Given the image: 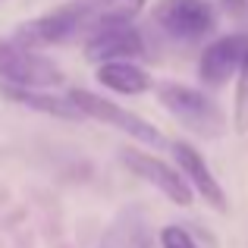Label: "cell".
I'll use <instances>...</instances> for the list:
<instances>
[{
    "label": "cell",
    "mask_w": 248,
    "mask_h": 248,
    "mask_svg": "<svg viewBox=\"0 0 248 248\" xmlns=\"http://www.w3.org/2000/svg\"><path fill=\"white\" fill-rule=\"evenodd\" d=\"M82 31H91L88 10H85L82 0H73V3H63L57 10L44 13V16L31 19V22L19 25L16 35H13V44L25 47V50H41V47H54V44L73 41Z\"/></svg>",
    "instance_id": "cell-1"
},
{
    "label": "cell",
    "mask_w": 248,
    "mask_h": 248,
    "mask_svg": "<svg viewBox=\"0 0 248 248\" xmlns=\"http://www.w3.org/2000/svg\"><path fill=\"white\" fill-rule=\"evenodd\" d=\"M66 97L82 110V116L101 120L104 126L120 129V132L132 135V139L141 141V145H151V148H160V145H164V135H160L148 120H141L139 113H132V110H126V107H120V104L107 101V97L94 94V91H88V88H73Z\"/></svg>",
    "instance_id": "cell-2"
},
{
    "label": "cell",
    "mask_w": 248,
    "mask_h": 248,
    "mask_svg": "<svg viewBox=\"0 0 248 248\" xmlns=\"http://www.w3.org/2000/svg\"><path fill=\"white\" fill-rule=\"evenodd\" d=\"M0 79L13 88H54L63 82V69L38 50L16 47L13 41H0Z\"/></svg>",
    "instance_id": "cell-3"
},
{
    "label": "cell",
    "mask_w": 248,
    "mask_h": 248,
    "mask_svg": "<svg viewBox=\"0 0 248 248\" xmlns=\"http://www.w3.org/2000/svg\"><path fill=\"white\" fill-rule=\"evenodd\" d=\"M151 16L176 41H198L214 29V6L207 0H157Z\"/></svg>",
    "instance_id": "cell-4"
},
{
    "label": "cell",
    "mask_w": 248,
    "mask_h": 248,
    "mask_svg": "<svg viewBox=\"0 0 248 248\" xmlns=\"http://www.w3.org/2000/svg\"><path fill=\"white\" fill-rule=\"evenodd\" d=\"M157 94H160V104H164L179 123H186L188 129H195V132H201V135H214L217 132L220 113L201 91L188 88V85L167 82V85L157 88Z\"/></svg>",
    "instance_id": "cell-5"
},
{
    "label": "cell",
    "mask_w": 248,
    "mask_h": 248,
    "mask_svg": "<svg viewBox=\"0 0 248 248\" xmlns=\"http://www.w3.org/2000/svg\"><path fill=\"white\" fill-rule=\"evenodd\" d=\"M141 54H145V41L132 25H101V29H91V35L85 38V60L97 66L126 60L132 63Z\"/></svg>",
    "instance_id": "cell-6"
},
{
    "label": "cell",
    "mask_w": 248,
    "mask_h": 248,
    "mask_svg": "<svg viewBox=\"0 0 248 248\" xmlns=\"http://www.w3.org/2000/svg\"><path fill=\"white\" fill-rule=\"evenodd\" d=\"M120 157H123V164L132 170L135 176H141V179L151 182L154 188H160V192H164L173 204H179V207H188V204H192V186H188V182L182 179L173 167H167L160 157L145 154V151H129V148L120 154Z\"/></svg>",
    "instance_id": "cell-7"
},
{
    "label": "cell",
    "mask_w": 248,
    "mask_h": 248,
    "mask_svg": "<svg viewBox=\"0 0 248 248\" xmlns=\"http://www.w3.org/2000/svg\"><path fill=\"white\" fill-rule=\"evenodd\" d=\"M248 57V35H223L214 44H207L201 54L198 73L204 85H223L242 69Z\"/></svg>",
    "instance_id": "cell-8"
},
{
    "label": "cell",
    "mask_w": 248,
    "mask_h": 248,
    "mask_svg": "<svg viewBox=\"0 0 248 248\" xmlns=\"http://www.w3.org/2000/svg\"><path fill=\"white\" fill-rule=\"evenodd\" d=\"M173 157H176V164H179V170H182V179H186L211 207L226 211V195H223V188H220L217 176L207 170L204 157H201L192 145H186V141H176L173 145Z\"/></svg>",
    "instance_id": "cell-9"
},
{
    "label": "cell",
    "mask_w": 248,
    "mask_h": 248,
    "mask_svg": "<svg viewBox=\"0 0 248 248\" xmlns=\"http://www.w3.org/2000/svg\"><path fill=\"white\" fill-rule=\"evenodd\" d=\"M0 91H3V97H10L19 107L38 110V113L57 116V120H82V110L69 97H57V94H47V91H38V88H13V85H3Z\"/></svg>",
    "instance_id": "cell-10"
},
{
    "label": "cell",
    "mask_w": 248,
    "mask_h": 248,
    "mask_svg": "<svg viewBox=\"0 0 248 248\" xmlns=\"http://www.w3.org/2000/svg\"><path fill=\"white\" fill-rule=\"evenodd\" d=\"M97 82L116 94H145L151 88V76L135 63H104L97 66Z\"/></svg>",
    "instance_id": "cell-11"
},
{
    "label": "cell",
    "mask_w": 248,
    "mask_h": 248,
    "mask_svg": "<svg viewBox=\"0 0 248 248\" xmlns=\"http://www.w3.org/2000/svg\"><path fill=\"white\" fill-rule=\"evenodd\" d=\"M82 3L88 10L91 29H101V25H129L145 10L148 0H82Z\"/></svg>",
    "instance_id": "cell-12"
},
{
    "label": "cell",
    "mask_w": 248,
    "mask_h": 248,
    "mask_svg": "<svg viewBox=\"0 0 248 248\" xmlns=\"http://www.w3.org/2000/svg\"><path fill=\"white\" fill-rule=\"evenodd\" d=\"M232 126L239 135L248 132V57L239 69V82H236V104H232Z\"/></svg>",
    "instance_id": "cell-13"
},
{
    "label": "cell",
    "mask_w": 248,
    "mask_h": 248,
    "mask_svg": "<svg viewBox=\"0 0 248 248\" xmlns=\"http://www.w3.org/2000/svg\"><path fill=\"white\" fill-rule=\"evenodd\" d=\"M160 245L164 248H195L192 236H188L182 226H167V230L160 232Z\"/></svg>",
    "instance_id": "cell-14"
},
{
    "label": "cell",
    "mask_w": 248,
    "mask_h": 248,
    "mask_svg": "<svg viewBox=\"0 0 248 248\" xmlns=\"http://www.w3.org/2000/svg\"><path fill=\"white\" fill-rule=\"evenodd\" d=\"M245 0H223V10L230 13V16H245Z\"/></svg>",
    "instance_id": "cell-15"
}]
</instances>
